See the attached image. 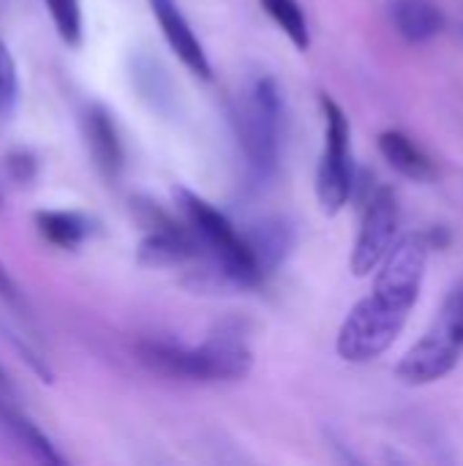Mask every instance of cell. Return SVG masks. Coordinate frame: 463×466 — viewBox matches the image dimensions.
I'll return each mask as SVG.
<instances>
[{
    "instance_id": "obj_1",
    "label": "cell",
    "mask_w": 463,
    "mask_h": 466,
    "mask_svg": "<svg viewBox=\"0 0 463 466\" xmlns=\"http://www.w3.org/2000/svg\"><path fill=\"white\" fill-rule=\"evenodd\" d=\"M136 360L161 377L183 382H240L254 369V350L246 322L226 317L213 325L202 344H183L175 339H142L134 347Z\"/></svg>"
},
{
    "instance_id": "obj_2",
    "label": "cell",
    "mask_w": 463,
    "mask_h": 466,
    "mask_svg": "<svg viewBox=\"0 0 463 466\" xmlns=\"http://www.w3.org/2000/svg\"><path fill=\"white\" fill-rule=\"evenodd\" d=\"M232 126L248 180L257 188L267 186L281 167L284 147V96L270 74H257L243 85Z\"/></svg>"
},
{
    "instance_id": "obj_3",
    "label": "cell",
    "mask_w": 463,
    "mask_h": 466,
    "mask_svg": "<svg viewBox=\"0 0 463 466\" xmlns=\"http://www.w3.org/2000/svg\"><path fill=\"white\" fill-rule=\"evenodd\" d=\"M463 355V284L442 303L434 328L398 360L396 377L409 388L431 385L448 377Z\"/></svg>"
},
{
    "instance_id": "obj_4",
    "label": "cell",
    "mask_w": 463,
    "mask_h": 466,
    "mask_svg": "<svg viewBox=\"0 0 463 466\" xmlns=\"http://www.w3.org/2000/svg\"><path fill=\"white\" fill-rule=\"evenodd\" d=\"M325 115V150L317 169V199L327 216L341 213L355 188V161H352V128L347 112L330 98L322 96Z\"/></svg>"
},
{
    "instance_id": "obj_5",
    "label": "cell",
    "mask_w": 463,
    "mask_h": 466,
    "mask_svg": "<svg viewBox=\"0 0 463 466\" xmlns=\"http://www.w3.org/2000/svg\"><path fill=\"white\" fill-rule=\"evenodd\" d=\"M404 311L390 309L379 298L368 295L344 319L338 339H336V352L347 363H371L382 358L398 339V333L407 325Z\"/></svg>"
},
{
    "instance_id": "obj_6",
    "label": "cell",
    "mask_w": 463,
    "mask_h": 466,
    "mask_svg": "<svg viewBox=\"0 0 463 466\" xmlns=\"http://www.w3.org/2000/svg\"><path fill=\"white\" fill-rule=\"evenodd\" d=\"M136 216L145 227L136 259L145 268H191L202 248L183 216H172L153 202L136 205Z\"/></svg>"
},
{
    "instance_id": "obj_7",
    "label": "cell",
    "mask_w": 463,
    "mask_h": 466,
    "mask_svg": "<svg viewBox=\"0 0 463 466\" xmlns=\"http://www.w3.org/2000/svg\"><path fill=\"white\" fill-rule=\"evenodd\" d=\"M428 243L423 235L412 232L393 243L385 259L377 265V279L371 295L396 311L409 314L420 298V284L426 276Z\"/></svg>"
},
{
    "instance_id": "obj_8",
    "label": "cell",
    "mask_w": 463,
    "mask_h": 466,
    "mask_svg": "<svg viewBox=\"0 0 463 466\" xmlns=\"http://www.w3.org/2000/svg\"><path fill=\"white\" fill-rule=\"evenodd\" d=\"M396 240H398V199L393 188H379L366 208L357 240L352 246V257H349L352 273L357 279L374 273Z\"/></svg>"
},
{
    "instance_id": "obj_9",
    "label": "cell",
    "mask_w": 463,
    "mask_h": 466,
    "mask_svg": "<svg viewBox=\"0 0 463 466\" xmlns=\"http://www.w3.org/2000/svg\"><path fill=\"white\" fill-rule=\"evenodd\" d=\"M153 8V16L158 19V27L169 44V49L177 55V60L199 79H213V66L210 57L202 46V41L196 38L191 22L186 19V14L180 11L177 0H147Z\"/></svg>"
},
{
    "instance_id": "obj_10",
    "label": "cell",
    "mask_w": 463,
    "mask_h": 466,
    "mask_svg": "<svg viewBox=\"0 0 463 466\" xmlns=\"http://www.w3.org/2000/svg\"><path fill=\"white\" fill-rule=\"evenodd\" d=\"M82 134L101 177L109 183H117L126 167V153H123V142H120L117 126L109 109L101 104H90L82 115Z\"/></svg>"
},
{
    "instance_id": "obj_11",
    "label": "cell",
    "mask_w": 463,
    "mask_h": 466,
    "mask_svg": "<svg viewBox=\"0 0 463 466\" xmlns=\"http://www.w3.org/2000/svg\"><path fill=\"white\" fill-rule=\"evenodd\" d=\"M0 434L41 464H65V456L52 445V440L19 410L16 396L0 393Z\"/></svg>"
},
{
    "instance_id": "obj_12",
    "label": "cell",
    "mask_w": 463,
    "mask_h": 466,
    "mask_svg": "<svg viewBox=\"0 0 463 466\" xmlns=\"http://www.w3.org/2000/svg\"><path fill=\"white\" fill-rule=\"evenodd\" d=\"M246 229V238L251 243V251H254V259L265 276V281L287 262V257L292 254L295 248V229L287 218H278V216H270V218H262V221H254Z\"/></svg>"
},
{
    "instance_id": "obj_13",
    "label": "cell",
    "mask_w": 463,
    "mask_h": 466,
    "mask_svg": "<svg viewBox=\"0 0 463 466\" xmlns=\"http://www.w3.org/2000/svg\"><path fill=\"white\" fill-rule=\"evenodd\" d=\"M388 16L409 44H426L445 30V14L434 0H388Z\"/></svg>"
},
{
    "instance_id": "obj_14",
    "label": "cell",
    "mask_w": 463,
    "mask_h": 466,
    "mask_svg": "<svg viewBox=\"0 0 463 466\" xmlns=\"http://www.w3.org/2000/svg\"><path fill=\"white\" fill-rule=\"evenodd\" d=\"M33 224L49 246L65 251L79 248L96 232V221L82 210H38Z\"/></svg>"
},
{
    "instance_id": "obj_15",
    "label": "cell",
    "mask_w": 463,
    "mask_h": 466,
    "mask_svg": "<svg viewBox=\"0 0 463 466\" xmlns=\"http://www.w3.org/2000/svg\"><path fill=\"white\" fill-rule=\"evenodd\" d=\"M379 153L385 161L409 180H428L434 175L431 158L404 134V131H382L379 134Z\"/></svg>"
},
{
    "instance_id": "obj_16",
    "label": "cell",
    "mask_w": 463,
    "mask_h": 466,
    "mask_svg": "<svg viewBox=\"0 0 463 466\" xmlns=\"http://www.w3.org/2000/svg\"><path fill=\"white\" fill-rule=\"evenodd\" d=\"M259 5L300 52L311 46V30L300 0H259Z\"/></svg>"
},
{
    "instance_id": "obj_17",
    "label": "cell",
    "mask_w": 463,
    "mask_h": 466,
    "mask_svg": "<svg viewBox=\"0 0 463 466\" xmlns=\"http://www.w3.org/2000/svg\"><path fill=\"white\" fill-rule=\"evenodd\" d=\"M49 19L68 46H79L85 35V22H82V3L79 0H44Z\"/></svg>"
},
{
    "instance_id": "obj_18",
    "label": "cell",
    "mask_w": 463,
    "mask_h": 466,
    "mask_svg": "<svg viewBox=\"0 0 463 466\" xmlns=\"http://www.w3.org/2000/svg\"><path fill=\"white\" fill-rule=\"evenodd\" d=\"M19 104V71L11 49L0 38V120H8Z\"/></svg>"
},
{
    "instance_id": "obj_19",
    "label": "cell",
    "mask_w": 463,
    "mask_h": 466,
    "mask_svg": "<svg viewBox=\"0 0 463 466\" xmlns=\"http://www.w3.org/2000/svg\"><path fill=\"white\" fill-rule=\"evenodd\" d=\"M0 303H5L8 309H14V311H25L27 309V303H25V295H22V289H19V284L11 279V273L5 270V265L0 262Z\"/></svg>"
},
{
    "instance_id": "obj_20",
    "label": "cell",
    "mask_w": 463,
    "mask_h": 466,
    "mask_svg": "<svg viewBox=\"0 0 463 466\" xmlns=\"http://www.w3.org/2000/svg\"><path fill=\"white\" fill-rule=\"evenodd\" d=\"M8 172L19 180V183H27L33 175H35V158L27 153V150H14L5 161Z\"/></svg>"
},
{
    "instance_id": "obj_21",
    "label": "cell",
    "mask_w": 463,
    "mask_h": 466,
    "mask_svg": "<svg viewBox=\"0 0 463 466\" xmlns=\"http://www.w3.org/2000/svg\"><path fill=\"white\" fill-rule=\"evenodd\" d=\"M0 393H11V396H16V390H14V385H11V380H8V374H5V369L0 366Z\"/></svg>"
},
{
    "instance_id": "obj_22",
    "label": "cell",
    "mask_w": 463,
    "mask_h": 466,
    "mask_svg": "<svg viewBox=\"0 0 463 466\" xmlns=\"http://www.w3.org/2000/svg\"><path fill=\"white\" fill-rule=\"evenodd\" d=\"M458 35H461V41H463V25H461V27H458Z\"/></svg>"
},
{
    "instance_id": "obj_23",
    "label": "cell",
    "mask_w": 463,
    "mask_h": 466,
    "mask_svg": "<svg viewBox=\"0 0 463 466\" xmlns=\"http://www.w3.org/2000/svg\"><path fill=\"white\" fill-rule=\"evenodd\" d=\"M0 202H3V194H0Z\"/></svg>"
}]
</instances>
